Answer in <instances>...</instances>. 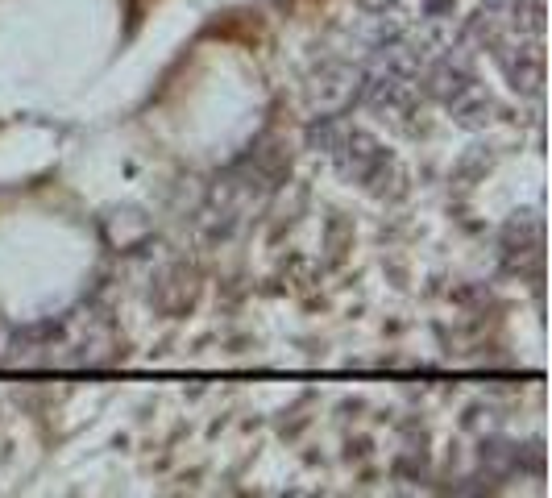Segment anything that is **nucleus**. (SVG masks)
I'll use <instances>...</instances> for the list:
<instances>
[{
  "mask_svg": "<svg viewBox=\"0 0 552 498\" xmlns=\"http://www.w3.org/2000/svg\"><path fill=\"white\" fill-rule=\"evenodd\" d=\"M341 162H345V171L357 179V183H366V187H374V191H386V175L391 179H399L395 175V162H391V154H386L370 133H345V154H341Z\"/></svg>",
  "mask_w": 552,
  "mask_h": 498,
  "instance_id": "nucleus-1",
  "label": "nucleus"
},
{
  "mask_svg": "<svg viewBox=\"0 0 552 498\" xmlns=\"http://www.w3.org/2000/svg\"><path fill=\"white\" fill-rule=\"evenodd\" d=\"M424 9H428L432 17H440L445 9H453V0H424Z\"/></svg>",
  "mask_w": 552,
  "mask_h": 498,
  "instance_id": "nucleus-2",
  "label": "nucleus"
}]
</instances>
